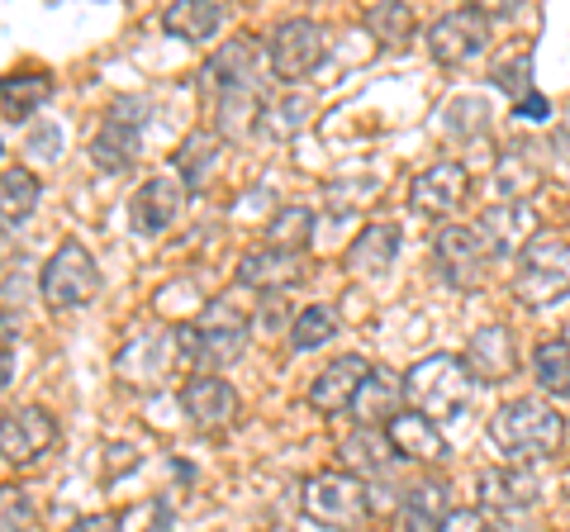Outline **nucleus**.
I'll return each instance as SVG.
<instances>
[{
  "label": "nucleus",
  "instance_id": "nucleus-13",
  "mask_svg": "<svg viewBox=\"0 0 570 532\" xmlns=\"http://www.w3.org/2000/svg\"><path fill=\"white\" fill-rule=\"evenodd\" d=\"M186 195H190V190L181 186V176H171V171L148 176V181L134 190V200H129V219H134V228H138V234H148V238L167 234V228L181 219Z\"/></svg>",
  "mask_w": 570,
  "mask_h": 532
},
{
  "label": "nucleus",
  "instance_id": "nucleus-4",
  "mask_svg": "<svg viewBox=\"0 0 570 532\" xmlns=\"http://www.w3.org/2000/svg\"><path fill=\"white\" fill-rule=\"evenodd\" d=\"M96 290H100V266L91 257V247L77 243V238L58 243V253H52L39 272L43 305L48 309H81L96 299Z\"/></svg>",
  "mask_w": 570,
  "mask_h": 532
},
{
  "label": "nucleus",
  "instance_id": "nucleus-32",
  "mask_svg": "<svg viewBox=\"0 0 570 532\" xmlns=\"http://www.w3.org/2000/svg\"><path fill=\"white\" fill-rule=\"evenodd\" d=\"M309 238H314V209H305V205H285L272 215V224H266V243L285 247V253H305Z\"/></svg>",
  "mask_w": 570,
  "mask_h": 532
},
{
  "label": "nucleus",
  "instance_id": "nucleus-20",
  "mask_svg": "<svg viewBox=\"0 0 570 532\" xmlns=\"http://www.w3.org/2000/svg\"><path fill=\"white\" fill-rule=\"evenodd\" d=\"M466 366H471V376L475 385H499V381H509L513 371H519V352H513V333L504 324H490V328H480L471 347H466Z\"/></svg>",
  "mask_w": 570,
  "mask_h": 532
},
{
  "label": "nucleus",
  "instance_id": "nucleus-18",
  "mask_svg": "<svg viewBox=\"0 0 570 532\" xmlns=\"http://www.w3.org/2000/svg\"><path fill=\"white\" fill-rule=\"evenodd\" d=\"M385 437H390V447H395V456L414 461V466H438V461H448V437L438 433L433 418H423L414 410H400L390 418Z\"/></svg>",
  "mask_w": 570,
  "mask_h": 532
},
{
  "label": "nucleus",
  "instance_id": "nucleus-22",
  "mask_svg": "<svg viewBox=\"0 0 570 532\" xmlns=\"http://www.w3.org/2000/svg\"><path fill=\"white\" fill-rule=\"evenodd\" d=\"M337 461H343L347 475H356V481H371V475H385L400 456L390 447L385 428H356L337 442Z\"/></svg>",
  "mask_w": 570,
  "mask_h": 532
},
{
  "label": "nucleus",
  "instance_id": "nucleus-34",
  "mask_svg": "<svg viewBox=\"0 0 570 532\" xmlns=\"http://www.w3.org/2000/svg\"><path fill=\"white\" fill-rule=\"evenodd\" d=\"M490 81L499 86V91H509L513 96V105L519 100H528L532 96V48H519V58H504L490 72Z\"/></svg>",
  "mask_w": 570,
  "mask_h": 532
},
{
  "label": "nucleus",
  "instance_id": "nucleus-35",
  "mask_svg": "<svg viewBox=\"0 0 570 532\" xmlns=\"http://www.w3.org/2000/svg\"><path fill=\"white\" fill-rule=\"evenodd\" d=\"M309 115H314L309 96H291V100L272 105V110H262V119H266V134H276V138H291L295 129H305V119H309Z\"/></svg>",
  "mask_w": 570,
  "mask_h": 532
},
{
  "label": "nucleus",
  "instance_id": "nucleus-26",
  "mask_svg": "<svg viewBox=\"0 0 570 532\" xmlns=\"http://www.w3.org/2000/svg\"><path fill=\"white\" fill-rule=\"evenodd\" d=\"M400 400H404V381L395 385L390 376H381V371H371V381L362 385V395L352 404L356 428H385V423L400 414Z\"/></svg>",
  "mask_w": 570,
  "mask_h": 532
},
{
  "label": "nucleus",
  "instance_id": "nucleus-7",
  "mask_svg": "<svg viewBox=\"0 0 570 532\" xmlns=\"http://www.w3.org/2000/svg\"><path fill=\"white\" fill-rule=\"evenodd\" d=\"M433 262H438V272L452 290H471L480 280V272H485V262H494V253H490V243H485L480 228L442 224L438 238H433Z\"/></svg>",
  "mask_w": 570,
  "mask_h": 532
},
{
  "label": "nucleus",
  "instance_id": "nucleus-3",
  "mask_svg": "<svg viewBox=\"0 0 570 532\" xmlns=\"http://www.w3.org/2000/svg\"><path fill=\"white\" fill-rule=\"evenodd\" d=\"M371 494L366 481H356L347 471H318L299 490V509L314 528H328V532H356L371 513Z\"/></svg>",
  "mask_w": 570,
  "mask_h": 532
},
{
  "label": "nucleus",
  "instance_id": "nucleus-9",
  "mask_svg": "<svg viewBox=\"0 0 570 532\" xmlns=\"http://www.w3.org/2000/svg\"><path fill=\"white\" fill-rule=\"evenodd\" d=\"M142 110L148 105L142 100H129V96H119L110 105V115H105L100 124V134L91 138V162L100 171H129L138 162V124H142Z\"/></svg>",
  "mask_w": 570,
  "mask_h": 532
},
{
  "label": "nucleus",
  "instance_id": "nucleus-11",
  "mask_svg": "<svg viewBox=\"0 0 570 532\" xmlns=\"http://www.w3.org/2000/svg\"><path fill=\"white\" fill-rule=\"evenodd\" d=\"M52 442H58V418H52L43 404H20V410L0 414V461L29 466Z\"/></svg>",
  "mask_w": 570,
  "mask_h": 532
},
{
  "label": "nucleus",
  "instance_id": "nucleus-42",
  "mask_svg": "<svg viewBox=\"0 0 570 532\" xmlns=\"http://www.w3.org/2000/svg\"><path fill=\"white\" fill-rule=\"evenodd\" d=\"M566 343H570V328H566Z\"/></svg>",
  "mask_w": 570,
  "mask_h": 532
},
{
  "label": "nucleus",
  "instance_id": "nucleus-28",
  "mask_svg": "<svg viewBox=\"0 0 570 532\" xmlns=\"http://www.w3.org/2000/svg\"><path fill=\"white\" fill-rule=\"evenodd\" d=\"M448 485L442 481H423L409 490V500H404V528L409 532H438L442 519H448Z\"/></svg>",
  "mask_w": 570,
  "mask_h": 532
},
{
  "label": "nucleus",
  "instance_id": "nucleus-1",
  "mask_svg": "<svg viewBox=\"0 0 570 532\" xmlns=\"http://www.w3.org/2000/svg\"><path fill=\"white\" fill-rule=\"evenodd\" d=\"M490 442L509 461L528 466V461L561 452L566 418H561V410H551L547 400H509V404H499L494 418H490Z\"/></svg>",
  "mask_w": 570,
  "mask_h": 532
},
{
  "label": "nucleus",
  "instance_id": "nucleus-37",
  "mask_svg": "<svg viewBox=\"0 0 570 532\" xmlns=\"http://www.w3.org/2000/svg\"><path fill=\"white\" fill-rule=\"evenodd\" d=\"M438 532H490V519H485V509H452Z\"/></svg>",
  "mask_w": 570,
  "mask_h": 532
},
{
  "label": "nucleus",
  "instance_id": "nucleus-6",
  "mask_svg": "<svg viewBox=\"0 0 570 532\" xmlns=\"http://www.w3.org/2000/svg\"><path fill=\"white\" fill-rule=\"evenodd\" d=\"M328 58V33L314 20H281L266 39V67L281 81H305Z\"/></svg>",
  "mask_w": 570,
  "mask_h": 532
},
{
  "label": "nucleus",
  "instance_id": "nucleus-21",
  "mask_svg": "<svg viewBox=\"0 0 570 532\" xmlns=\"http://www.w3.org/2000/svg\"><path fill=\"white\" fill-rule=\"evenodd\" d=\"M395 257H400V228L395 224H371L347 243L343 266L352 276H385L390 266H395Z\"/></svg>",
  "mask_w": 570,
  "mask_h": 532
},
{
  "label": "nucleus",
  "instance_id": "nucleus-25",
  "mask_svg": "<svg viewBox=\"0 0 570 532\" xmlns=\"http://www.w3.org/2000/svg\"><path fill=\"white\" fill-rule=\"evenodd\" d=\"M219 152H224V138L214 129H190L181 138V148H176V176H181L186 190H200L214 167H219Z\"/></svg>",
  "mask_w": 570,
  "mask_h": 532
},
{
  "label": "nucleus",
  "instance_id": "nucleus-29",
  "mask_svg": "<svg viewBox=\"0 0 570 532\" xmlns=\"http://www.w3.org/2000/svg\"><path fill=\"white\" fill-rule=\"evenodd\" d=\"M52 96V81L48 72H29V77H6L0 81V110H6V119H29L39 105Z\"/></svg>",
  "mask_w": 570,
  "mask_h": 532
},
{
  "label": "nucleus",
  "instance_id": "nucleus-41",
  "mask_svg": "<svg viewBox=\"0 0 570 532\" xmlns=\"http://www.w3.org/2000/svg\"><path fill=\"white\" fill-rule=\"evenodd\" d=\"M10 371H14V362H10V357H0V390L10 385Z\"/></svg>",
  "mask_w": 570,
  "mask_h": 532
},
{
  "label": "nucleus",
  "instance_id": "nucleus-24",
  "mask_svg": "<svg viewBox=\"0 0 570 532\" xmlns=\"http://www.w3.org/2000/svg\"><path fill=\"white\" fill-rule=\"evenodd\" d=\"M39 176L29 167H10L0 171V234H14L20 224H29V215L39 209Z\"/></svg>",
  "mask_w": 570,
  "mask_h": 532
},
{
  "label": "nucleus",
  "instance_id": "nucleus-14",
  "mask_svg": "<svg viewBox=\"0 0 570 532\" xmlns=\"http://www.w3.org/2000/svg\"><path fill=\"white\" fill-rule=\"evenodd\" d=\"M305 253H285V247H253L243 262H238V286L243 290H257V295H281V290H295L305 280Z\"/></svg>",
  "mask_w": 570,
  "mask_h": 532
},
{
  "label": "nucleus",
  "instance_id": "nucleus-36",
  "mask_svg": "<svg viewBox=\"0 0 570 532\" xmlns=\"http://www.w3.org/2000/svg\"><path fill=\"white\" fill-rule=\"evenodd\" d=\"M33 523V500H29V494L24 490H0V528H29Z\"/></svg>",
  "mask_w": 570,
  "mask_h": 532
},
{
  "label": "nucleus",
  "instance_id": "nucleus-33",
  "mask_svg": "<svg viewBox=\"0 0 570 532\" xmlns=\"http://www.w3.org/2000/svg\"><path fill=\"white\" fill-rule=\"evenodd\" d=\"M362 24H366V33H371V39H376L381 48H395V43H404L409 33H414V10L395 6V0H381V6H371V10L362 14Z\"/></svg>",
  "mask_w": 570,
  "mask_h": 532
},
{
  "label": "nucleus",
  "instance_id": "nucleus-16",
  "mask_svg": "<svg viewBox=\"0 0 570 532\" xmlns=\"http://www.w3.org/2000/svg\"><path fill=\"white\" fill-rule=\"evenodd\" d=\"M181 410H186V418L195 423V428L219 433L238 418V390L224 376H190L181 385Z\"/></svg>",
  "mask_w": 570,
  "mask_h": 532
},
{
  "label": "nucleus",
  "instance_id": "nucleus-19",
  "mask_svg": "<svg viewBox=\"0 0 570 532\" xmlns=\"http://www.w3.org/2000/svg\"><path fill=\"white\" fill-rule=\"evenodd\" d=\"M480 234H485V243H490V253L494 257H513V253H528L532 243V234H538V215H532L528 205H509V200H499V205H490L485 215H480Z\"/></svg>",
  "mask_w": 570,
  "mask_h": 532
},
{
  "label": "nucleus",
  "instance_id": "nucleus-30",
  "mask_svg": "<svg viewBox=\"0 0 570 532\" xmlns=\"http://www.w3.org/2000/svg\"><path fill=\"white\" fill-rule=\"evenodd\" d=\"M532 376H538V385L547 395L570 400V343L566 338L538 343V352H532Z\"/></svg>",
  "mask_w": 570,
  "mask_h": 532
},
{
  "label": "nucleus",
  "instance_id": "nucleus-17",
  "mask_svg": "<svg viewBox=\"0 0 570 532\" xmlns=\"http://www.w3.org/2000/svg\"><path fill=\"white\" fill-rule=\"evenodd\" d=\"M538 475H532L528 466H519V461H509V466H490L485 475H480V509L490 513H528L532 504H538Z\"/></svg>",
  "mask_w": 570,
  "mask_h": 532
},
{
  "label": "nucleus",
  "instance_id": "nucleus-8",
  "mask_svg": "<svg viewBox=\"0 0 570 532\" xmlns=\"http://www.w3.org/2000/svg\"><path fill=\"white\" fill-rule=\"evenodd\" d=\"M485 48H490V20L475 6L442 14V20L428 29V58L442 62V67H466Z\"/></svg>",
  "mask_w": 570,
  "mask_h": 532
},
{
  "label": "nucleus",
  "instance_id": "nucleus-15",
  "mask_svg": "<svg viewBox=\"0 0 570 532\" xmlns=\"http://www.w3.org/2000/svg\"><path fill=\"white\" fill-rule=\"evenodd\" d=\"M371 366L366 357H333L318 376L309 381V404L318 414H343L356 404V395H362V385L371 381Z\"/></svg>",
  "mask_w": 570,
  "mask_h": 532
},
{
  "label": "nucleus",
  "instance_id": "nucleus-2",
  "mask_svg": "<svg viewBox=\"0 0 570 532\" xmlns=\"http://www.w3.org/2000/svg\"><path fill=\"white\" fill-rule=\"evenodd\" d=\"M471 395H475V376H471L466 357H452V352L414 362L404 376V404L433 423L456 418L471 404Z\"/></svg>",
  "mask_w": 570,
  "mask_h": 532
},
{
  "label": "nucleus",
  "instance_id": "nucleus-39",
  "mask_svg": "<svg viewBox=\"0 0 570 532\" xmlns=\"http://www.w3.org/2000/svg\"><path fill=\"white\" fill-rule=\"evenodd\" d=\"M67 532H119V513H91V519H77Z\"/></svg>",
  "mask_w": 570,
  "mask_h": 532
},
{
  "label": "nucleus",
  "instance_id": "nucleus-23",
  "mask_svg": "<svg viewBox=\"0 0 570 532\" xmlns=\"http://www.w3.org/2000/svg\"><path fill=\"white\" fill-rule=\"evenodd\" d=\"M224 24V6L219 0H171L163 10V29L171 39H186V43H209Z\"/></svg>",
  "mask_w": 570,
  "mask_h": 532
},
{
  "label": "nucleus",
  "instance_id": "nucleus-12",
  "mask_svg": "<svg viewBox=\"0 0 570 532\" xmlns=\"http://www.w3.org/2000/svg\"><path fill=\"white\" fill-rule=\"evenodd\" d=\"M262 39L253 33H238L228 39L205 67V96H234V91H257V72H262Z\"/></svg>",
  "mask_w": 570,
  "mask_h": 532
},
{
  "label": "nucleus",
  "instance_id": "nucleus-10",
  "mask_svg": "<svg viewBox=\"0 0 570 532\" xmlns=\"http://www.w3.org/2000/svg\"><path fill=\"white\" fill-rule=\"evenodd\" d=\"M471 195V171L466 162H433L414 176V186H409V205H414V215L423 219H452L461 205H466Z\"/></svg>",
  "mask_w": 570,
  "mask_h": 532
},
{
  "label": "nucleus",
  "instance_id": "nucleus-38",
  "mask_svg": "<svg viewBox=\"0 0 570 532\" xmlns=\"http://www.w3.org/2000/svg\"><path fill=\"white\" fill-rule=\"evenodd\" d=\"M20 333H24L20 314H14V309H0V357H14V347H20Z\"/></svg>",
  "mask_w": 570,
  "mask_h": 532
},
{
  "label": "nucleus",
  "instance_id": "nucleus-5",
  "mask_svg": "<svg viewBox=\"0 0 570 532\" xmlns=\"http://www.w3.org/2000/svg\"><path fill=\"white\" fill-rule=\"evenodd\" d=\"M570 295V243L561 238H538L519 257V272H513V299L519 305H551V299Z\"/></svg>",
  "mask_w": 570,
  "mask_h": 532
},
{
  "label": "nucleus",
  "instance_id": "nucleus-40",
  "mask_svg": "<svg viewBox=\"0 0 570 532\" xmlns=\"http://www.w3.org/2000/svg\"><path fill=\"white\" fill-rule=\"evenodd\" d=\"M513 119H551V100H542L538 91H532L528 100L513 105Z\"/></svg>",
  "mask_w": 570,
  "mask_h": 532
},
{
  "label": "nucleus",
  "instance_id": "nucleus-31",
  "mask_svg": "<svg viewBox=\"0 0 570 532\" xmlns=\"http://www.w3.org/2000/svg\"><path fill=\"white\" fill-rule=\"evenodd\" d=\"M337 338V314L333 305H305L291 318V352H314Z\"/></svg>",
  "mask_w": 570,
  "mask_h": 532
},
{
  "label": "nucleus",
  "instance_id": "nucleus-27",
  "mask_svg": "<svg viewBox=\"0 0 570 532\" xmlns=\"http://www.w3.org/2000/svg\"><path fill=\"white\" fill-rule=\"evenodd\" d=\"M262 96L257 91H234L214 100V134L219 138H247L262 124Z\"/></svg>",
  "mask_w": 570,
  "mask_h": 532
}]
</instances>
